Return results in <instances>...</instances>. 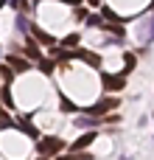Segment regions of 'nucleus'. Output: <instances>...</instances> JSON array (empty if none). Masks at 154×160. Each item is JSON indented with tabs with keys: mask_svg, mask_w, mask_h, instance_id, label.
I'll return each instance as SVG.
<instances>
[{
	"mask_svg": "<svg viewBox=\"0 0 154 160\" xmlns=\"http://www.w3.org/2000/svg\"><path fill=\"white\" fill-rule=\"evenodd\" d=\"M59 149H62V141H59V138H48V141H42V143H39V152H42L45 158H48V155H53V152H59Z\"/></svg>",
	"mask_w": 154,
	"mask_h": 160,
	"instance_id": "nucleus-1",
	"label": "nucleus"
},
{
	"mask_svg": "<svg viewBox=\"0 0 154 160\" xmlns=\"http://www.w3.org/2000/svg\"><path fill=\"white\" fill-rule=\"evenodd\" d=\"M112 107H118V98H104V101H98L95 107H90V112H93V115H101V112H107V110H112Z\"/></svg>",
	"mask_w": 154,
	"mask_h": 160,
	"instance_id": "nucleus-2",
	"label": "nucleus"
},
{
	"mask_svg": "<svg viewBox=\"0 0 154 160\" xmlns=\"http://www.w3.org/2000/svg\"><path fill=\"white\" fill-rule=\"evenodd\" d=\"M140 39H143V42H152L154 39V17L146 20V25H143V31H140Z\"/></svg>",
	"mask_w": 154,
	"mask_h": 160,
	"instance_id": "nucleus-3",
	"label": "nucleus"
},
{
	"mask_svg": "<svg viewBox=\"0 0 154 160\" xmlns=\"http://www.w3.org/2000/svg\"><path fill=\"white\" fill-rule=\"evenodd\" d=\"M104 82H107V87H115V90H118V87H123V76H115V79H112V76H107Z\"/></svg>",
	"mask_w": 154,
	"mask_h": 160,
	"instance_id": "nucleus-4",
	"label": "nucleus"
},
{
	"mask_svg": "<svg viewBox=\"0 0 154 160\" xmlns=\"http://www.w3.org/2000/svg\"><path fill=\"white\" fill-rule=\"evenodd\" d=\"M93 138H95V135H93V132H90V135H84V138H79V141H76V146H73V149H84V146H87V143H93Z\"/></svg>",
	"mask_w": 154,
	"mask_h": 160,
	"instance_id": "nucleus-5",
	"label": "nucleus"
},
{
	"mask_svg": "<svg viewBox=\"0 0 154 160\" xmlns=\"http://www.w3.org/2000/svg\"><path fill=\"white\" fill-rule=\"evenodd\" d=\"M8 62H11V65H14L17 70H25V68H28V62H25V59H17V56H11Z\"/></svg>",
	"mask_w": 154,
	"mask_h": 160,
	"instance_id": "nucleus-6",
	"label": "nucleus"
},
{
	"mask_svg": "<svg viewBox=\"0 0 154 160\" xmlns=\"http://www.w3.org/2000/svg\"><path fill=\"white\" fill-rule=\"evenodd\" d=\"M17 28H20V31H25V28H28V22H25V17H17Z\"/></svg>",
	"mask_w": 154,
	"mask_h": 160,
	"instance_id": "nucleus-7",
	"label": "nucleus"
},
{
	"mask_svg": "<svg viewBox=\"0 0 154 160\" xmlns=\"http://www.w3.org/2000/svg\"><path fill=\"white\" fill-rule=\"evenodd\" d=\"M39 68H42L45 73H51V70H53V62H45V59H42V65H39Z\"/></svg>",
	"mask_w": 154,
	"mask_h": 160,
	"instance_id": "nucleus-8",
	"label": "nucleus"
},
{
	"mask_svg": "<svg viewBox=\"0 0 154 160\" xmlns=\"http://www.w3.org/2000/svg\"><path fill=\"white\" fill-rule=\"evenodd\" d=\"M76 42H79V37H76V34H70V37L65 39V45H76Z\"/></svg>",
	"mask_w": 154,
	"mask_h": 160,
	"instance_id": "nucleus-9",
	"label": "nucleus"
},
{
	"mask_svg": "<svg viewBox=\"0 0 154 160\" xmlns=\"http://www.w3.org/2000/svg\"><path fill=\"white\" fill-rule=\"evenodd\" d=\"M0 124H3V127H8V118H6V112H3V110H0Z\"/></svg>",
	"mask_w": 154,
	"mask_h": 160,
	"instance_id": "nucleus-10",
	"label": "nucleus"
},
{
	"mask_svg": "<svg viewBox=\"0 0 154 160\" xmlns=\"http://www.w3.org/2000/svg\"><path fill=\"white\" fill-rule=\"evenodd\" d=\"M6 3H8V0H0V8H3V6H6Z\"/></svg>",
	"mask_w": 154,
	"mask_h": 160,
	"instance_id": "nucleus-11",
	"label": "nucleus"
}]
</instances>
